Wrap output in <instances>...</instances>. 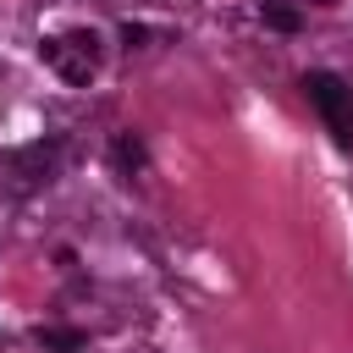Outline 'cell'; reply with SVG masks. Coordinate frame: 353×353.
<instances>
[{
  "label": "cell",
  "instance_id": "cell-1",
  "mask_svg": "<svg viewBox=\"0 0 353 353\" xmlns=\"http://www.w3.org/2000/svg\"><path fill=\"white\" fill-rule=\"evenodd\" d=\"M39 55H44V66L50 72H61L66 83H88L94 72H99V33L94 28H72V33H55V39H44L39 44Z\"/></svg>",
  "mask_w": 353,
  "mask_h": 353
},
{
  "label": "cell",
  "instance_id": "cell-2",
  "mask_svg": "<svg viewBox=\"0 0 353 353\" xmlns=\"http://www.w3.org/2000/svg\"><path fill=\"white\" fill-rule=\"evenodd\" d=\"M303 94H309V105L325 116L331 138H336L342 149H353V88H347L336 72H303Z\"/></svg>",
  "mask_w": 353,
  "mask_h": 353
},
{
  "label": "cell",
  "instance_id": "cell-3",
  "mask_svg": "<svg viewBox=\"0 0 353 353\" xmlns=\"http://www.w3.org/2000/svg\"><path fill=\"white\" fill-rule=\"evenodd\" d=\"M33 342H39L44 353H83V347H88V336H83L77 325H39Z\"/></svg>",
  "mask_w": 353,
  "mask_h": 353
},
{
  "label": "cell",
  "instance_id": "cell-4",
  "mask_svg": "<svg viewBox=\"0 0 353 353\" xmlns=\"http://www.w3.org/2000/svg\"><path fill=\"white\" fill-rule=\"evenodd\" d=\"M259 17H265V28H276V33H298V28H303L298 6H287V0H259Z\"/></svg>",
  "mask_w": 353,
  "mask_h": 353
},
{
  "label": "cell",
  "instance_id": "cell-5",
  "mask_svg": "<svg viewBox=\"0 0 353 353\" xmlns=\"http://www.w3.org/2000/svg\"><path fill=\"white\" fill-rule=\"evenodd\" d=\"M110 160H116V171H127V176H132V171H143V143H138L132 132H121V138L110 143Z\"/></svg>",
  "mask_w": 353,
  "mask_h": 353
},
{
  "label": "cell",
  "instance_id": "cell-6",
  "mask_svg": "<svg viewBox=\"0 0 353 353\" xmlns=\"http://www.w3.org/2000/svg\"><path fill=\"white\" fill-rule=\"evenodd\" d=\"M143 39H149V28H143V22H121V44H127V50H138Z\"/></svg>",
  "mask_w": 353,
  "mask_h": 353
}]
</instances>
